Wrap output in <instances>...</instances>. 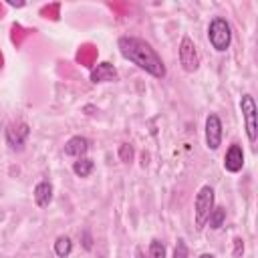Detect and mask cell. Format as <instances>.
Returning a JSON list of instances; mask_svg holds the SVG:
<instances>
[{
    "label": "cell",
    "instance_id": "cell-14",
    "mask_svg": "<svg viewBox=\"0 0 258 258\" xmlns=\"http://www.w3.org/2000/svg\"><path fill=\"white\" fill-rule=\"evenodd\" d=\"M224 220H226V210L222 206H214V210H212V214H210L206 224H210L212 230H220L224 226Z\"/></svg>",
    "mask_w": 258,
    "mask_h": 258
},
{
    "label": "cell",
    "instance_id": "cell-1",
    "mask_svg": "<svg viewBox=\"0 0 258 258\" xmlns=\"http://www.w3.org/2000/svg\"><path fill=\"white\" fill-rule=\"evenodd\" d=\"M119 50L121 54L131 60L133 64H137L141 71L149 73L151 77L155 79H163L165 77V64L161 60V56L155 52V48L143 40V38H137V36H121L119 38Z\"/></svg>",
    "mask_w": 258,
    "mask_h": 258
},
{
    "label": "cell",
    "instance_id": "cell-6",
    "mask_svg": "<svg viewBox=\"0 0 258 258\" xmlns=\"http://www.w3.org/2000/svg\"><path fill=\"white\" fill-rule=\"evenodd\" d=\"M30 135V127L24 123V121H18V123H10L6 127V141L12 149H22L26 139Z\"/></svg>",
    "mask_w": 258,
    "mask_h": 258
},
{
    "label": "cell",
    "instance_id": "cell-18",
    "mask_svg": "<svg viewBox=\"0 0 258 258\" xmlns=\"http://www.w3.org/2000/svg\"><path fill=\"white\" fill-rule=\"evenodd\" d=\"M242 252H244V242H242V238H234V256L240 258Z\"/></svg>",
    "mask_w": 258,
    "mask_h": 258
},
{
    "label": "cell",
    "instance_id": "cell-11",
    "mask_svg": "<svg viewBox=\"0 0 258 258\" xmlns=\"http://www.w3.org/2000/svg\"><path fill=\"white\" fill-rule=\"evenodd\" d=\"M34 202L38 208H46L52 202V185L50 181H40L34 187Z\"/></svg>",
    "mask_w": 258,
    "mask_h": 258
},
{
    "label": "cell",
    "instance_id": "cell-5",
    "mask_svg": "<svg viewBox=\"0 0 258 258\" xmlns=\"http://www.w3.org/2000/svg\"><path fill=\"white\" fill-rule=\"evenodd\" d=\"M179 62H181V67H183L185 73H194L200 67V56H198L196 44H194V40L189 36H183L181 38V44H179Z\"/></svg>",
    "mask_w": 258,
    "mask_h": 258
},
{
    "label": "cell",
    "instance_id": "cell-17",
    "mask_svg": "<svg viewBox=\"0 0 258 258\" xmlns=\"http://www.w3.org/2000/svg\"><path fill=\"white\" fill-rule=\"evenodd\" d=\"M119 157L125 161V163H129L131 159H133V149H131V145H127V143H123L121 147H119Z\"/></svg>",
    "mask_w": 258,
    "mask_h": 258
},
{
    "label": "cell",
    "instance_id": "cell-7",
    "mask_svg": "<svg viewBox=\"0 0 258 258\" xmlns=\"http://www.w3.org/2000/svg\"><path fill=\"white\" fill-rule=\"evenodd\" d=\"M222 143V121L216 113H210L206 117V145L216 151Z\"/></svg>",
    "mask_w": 258,
    "mask_h": 258
},
{
    "label": "cell",
    "instance_id": "cell-19",
    "mask_svg": "<svg viewBox=\"0 0 258 258\" xmlns=\"http://www.w3.org/2000/svg\"><path fill=\"white\" fill-rule=\"evenodd\" d=\"M83 244H85V248H87V250H91V238H89V234H87V232H85V242H83Z\"/></svg>",
    "mask_w": 258,
    "mask_h": 258
},
{
    "label": "cell",
    "instance_id": "cell-2",
    "mask_svg": "<svg viewBox=\"0 0 258 258\" xmlns=\"http://www.w3.org/2000/svg\"><path fill=\"white\" fill-rule=\"evenodd\" d=\"M208 38H210V44L218 50V52H224L228 50L230 42H232V28L228 24L226 18L222 16H216L210 26H208Z\"/></svg>",
    "mask_w": 258,
    "mask_h": 258
},
{
    "label": "cell",
    "instance_id": "cell-10",
    "mask_svg": "<svg viewBox=\"0 0 258 258\" xmlns=\"http://www.w3.org/2000/svg\"><path fill=\"white\" fill-rule=\"evenodd\" d=\"M87 151H89V139L87 137H81V135L71 137L67 141V145H64V153L67 155H73V157H83Z\"/></svg>",
    "mask_w": 258,
    "mask_h": 258
},
{
    "label": "cell",
    "instance_id": "cell-3",
    "mask_svg": "<svg viewBox=\"0 0 258 258\" xmlns=\"http://www.w3.org/2000/svg\"><path fill=\"white\" fill-rule=\"evenodd\" d=\"M214 210V189L210 185L200 187L196 202H194V214H196V230H202Z\"/></svg>",
    "mask_w": 258,
    "mask_h": 258
},
{
    "label": "cell",
    "instance_id": "cell-20",
    "mask_svg": "<svg viewBox=\"0 0 258 258\" xmlns=\"http://www.w3.org/2000/svg\"><path fill=\"white\" fill-rule=\"evenodd\" d=\"M200 258H216V256H214V254H202Z\"/></svg>",
    "mask_w": 258,
    "mask_h": 258
},
{
    "label": "cell",
    "instance_id": "cell-21",
    "mask_svg": "<svg viewBox=\"0 0 258 258\" xmlns=\"http://www.w3.org/2000/svg\"><path fill=\"white\" fill-rule=\"evenodd\" d=\"M137 258H143V256H137Z\"/></svg>",
    "mask_w": 258,
    "mask_h": 258
},
{
    "label": "cell",
    "instance_id": "cell-8",
    "mask_svg": "<svg viewBox=\"0 0 258 258\" xmlns=\"http://www.w3.org/2000/svg\"><path fill=\"white\" fill-rule=\"evenodd\" d=\"M244 165V151L238 143H232L224 155V169L230 173H238Z\"/></svg>",
    "mask_w": 258,
    "mask_h": 258
},
{
    "label": "cell",
    "instance_id": "cell-12",
    "mask_svg": "<svg viewBox=\"0 0 258 258\" xmlns=\"http://www.w3.org/2000/svg\"><path fill=\"white\" fill-rule=\"evenodd\" d=\"M93 167H95V163H93V159H89V157H79V159L73 163V171H75V175H79V177H87V175L93 171Z\"/></svg>",
    "mask_w": 258,
    "mask_h": 258
},
{
    "label": "cell",
    "instance_id": "cell-16",
    "mask_svg": "<svg viewBox=\"0 0 258 258\" xmlns=\"http://www.w3.org/2000/svg\"><path fill=\"white\" fill-rule=\"evenodd\" d=\"M173 258H189V252H187V246H185L183 238H177L175 248H173Z\"/></svg>",
    "mask_w": 258,
    "mask_h": 258
},
{
    "label": "cell",
    "instance_id": "cell-15",
    "mask_svg": "<svg viewBox=\"0 0 258 258\" xmlns=\"http://www.w3.org/2000/svg\"><path fill=\"white\" fill-rule=\"evenodd\" d=\"M149 258H165V246L159 240H151L149 244Z\"/></svg>",
    "mask_w": 258,
    "mask_h": 258
},
{
    "label": "cell",
    "instance_id": "cell-13",
    "mask_svg": "<svg viewBox=\"0 0 258 258\" xmlns=\"http://www.w3.org/2000/svg\"><path fill=\"white\" fill-rule=\"evenodd\" d=\"M71 252H73V242H71V238H69V236H58V238L54 240V254H56L58 258H67Z\"/></svg>",
    "mask_w": 258,
    "mask_h": 258
},
{
    "label": "cell",
    "instance_id": "cell-9",
    "mask_svg": "<svg viewBox=\"0 0 258 258\" xmlns=\"http://www.w3.org/2000/svg\"><path fill=\"white\" fill-rule=\"evenodd\" d=\"M117 79H119V75H117L115 67L109 64V62H99L91 71V81L93 83H107V81H117Z\"/></svg>",
    "mask_w": 258,
    "mask_h": 258
},
{
    "label": "cell",
    "instance_id": "cell-4",
    "mask_svg": "<svg viewBox=\"0 0 258 258\" xmlns=\"http://www.w3.org/2000/svg\"><path fill=\"white\" fill-rule=\"evenodd\" d=\"M240 109L244 115V127H246V135L250 143H256V133H258V125H256V103L252 95H242L240 99Z\"/></svg>",
    "mask_w": 258,
    "mask_h": 258
}]
</instances>
